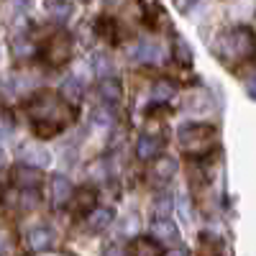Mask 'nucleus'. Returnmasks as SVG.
<instances>
[{
  "instance_id": "nucleus-31",
  "label": "nucleus",
  "mask_w": 256,
  "mask_h": 256,
  "mask_svg": "<svg viewBox=\"0 0 256 256\" xmlns=\"http://www.w3.org/2000/svg\"><path fill=\"white\" fill-rule=\"evenodd\" d=\"M13 3L18 6V10H26V8L31 6V0H13Z\"/></svg>"
},
{
  "instance_id": "nucleus-1",
  "label": "nucleus",
  "mask_w": 256,
  "mask_h": 256,
  "mask_svg": "<svg viewBox=\"0 0 256 256\" xmlns=\"http://www.w3.org/2000/svg\"><path fill=\"white\" fill-rule=\"evenodd\" d=\"M28 118L34 123V131L41 138H49L72 120V105L64 102L56 92H38L28 102Z\"/></svg>"
},
{
  "instance_id": "nucleus-26",
  "label": "nucleus",
  "mask_w": 256,
  "mask_h": 256,
  "mask_svg": "<svg viewBox=\"0 0 256 256\" xmlns=\"http://www.w3.org/2000/svg\"><path fill=\"white\" fill-rule=\"evenodd\" d=\"M10 134H13V120L6 118V116H0V141L10 138Z\"/></svg>"
},
{
  "instance_id": "nucleus-8",
  "label": "nucleus",
  "mask_w": 256,
  "mask_h": 256,
  "mask_svg": "<svg viewBox=\"0 0 256 256\" xmlns=\"http://www.w3.org/2000/svg\"><path fill=\"white\" fill-rule=\"evenodd\" d=\"M162 148H164V138L162 136H141L136 144V156L148 162V159H156L162 156Z\"/></svg>"
},
{
  "instance_id": "nucleus-11",
  "label": "nucleus",
  "mask_w": 256,
  "mask_h": 256,
  "mask_svg": "<svg viewBox=\"0 0 256 256\" xmlns=\"http://www.w3.org/2000/svg\"><path fill=\"white\" fill-rule=\"evenodd\" d=\"M177 172V162L172 156H156L154 164H152V177L156 182H169Z\"/></svg>"
},
{
  "instance_id": "nucleus-4",
  "label": "nucleus",
  "mask_w": 256,
  "mask_h": 256,
  "mask_svg": "<svg viewBox=\"0 0 256 256\" xmlns=\"http://www.w3.org/2000/svg\"><path fill=\"white\" fill-rule=\"evenodd\" d=\"M72 56V41L67 34H56L52 36V41L46 44V62L52 64V67H59V64H64Z\"/></svg>"
},
{
  "instance_id": "nucleus-21",
  "label": "nucleus",
  "mask_w": 256,
  "mask_h": 256,
  "mask_svg": "<svg viewBox=\"0 0 256 256\" xmlns=\"http://www.w3.org/2000/svg\"><path fill=\"white\" fill-rule=\"evenodd\" d=\"M46 13L54 18V20H64L70 16V6L64 0H46Z\"/></svg>"
},
{
  "instance_id": "nucleus-10",
  "label": "nucleus",
  "mask_w": 256,
  "mask_h": 256,
  "mask_svg": "<svg viewBox=\"0 0 256 256\" xmlns=\"http://www.w3.org/2000/svg\"><path fill=\"white\" fill-rule=\"evenodd\" d=\"M20 159H24L28 166H34V169L46 166V164L52 162V156H49L46 148H44V146H36V144H28V146L20 148Z\"/></svg>"
},
{
  "instance_id": "nucleus-12",
  "label": "nucleus",
  "mask_w": 256,
  "mask_h": 256,
  "mask_svg": "<svg viewBox=\"0 0 256 256\" xmlns=\"http://www.w3.org/2000/svg\"><path fill=\"white\" fill-rule=\"evenodd\" d=\"M128 256H162V246L148 236H138V238L131 241Z\"/></svg>"
},
{
  "instance_id": "nucleus-23",
  "label": "nucleus",
  "mask_w": 256,
  "mask_h": 256,
  "mask_svg": "<svg viewBox=\"0 0 256 256\" xmlns=\"http://www.w3.org/2000/svg\"><path fill=\"white\" fill-rule=\"evenodd\" d=\"M174 59L182 62L184 67H190V64H192V54H190V46H187L184 38H174Z\"/></svg>"
},
{
  "instance_id": "nucleus-17",
  "label": "nucleus",
  "mask_w": 256,
  "mask_h": 256,
  "mask_svg": "<svg viewBox=\"0 0 256 256\" xmlns=\"http://www.w3.org/2000/svg\"><path fill=\"white\" fill-rule=\"evenodd\" d=\"M174 92H177V88H174L172 80H156L154 88H152V100L154 102H169L174 98Z\"/></svg>"
},
{
  "instance_id": "nucleus-24",
  "label": "nucleus",
  "mask_w": 256,
  "mask_h": 256,
  "mask_svg": "<svg viewBox=\"0 0 256 256\" xmlns=\"http://www.w3.org/2000/svg\"><path fill=\"white\" fill-rule=\"evenodd\" d=\"M92 123H95V126H110V123H113V113H108L105 108H98V110L92 113Z\"/></svg>"
},
{
  "instance_id": "nucleus-6",
  "label": "nucleus",
  "mask_w": 256,
  "mask_h": 256,
  "mask_svg": "<svg viewBox=\"0 0 256 256\" xmlns=\"http://www.w3.org/2000/svg\"><path fill=\"white\" fill-rule=\"evenodd\" d=\"M49 192H52V205L54 208H64V205L70 202L74 187H72V182L64 177V174H54L52 182H49Z\"/></svg>"
},
{
  "instance_id": "nucleus-25",
  "label": "nucleus",
  "mask_w": 256,
  "mask_h": 256,
  "mask_svg": "<svg viewBox=\"0 0 256 256\" xmlns=\"http://www.w3.org/2000/svg\"><path fill=\"white\" fill-rule=\"evenodd\" d=\"M120 230L126 233V236H134V233L138 230V218H136V216H128V218L123 220V226H120Z\"/></svg>"
},
{
  "instance_id": "nucleus-29",
  "label": "nucleus",
  "mask_w": 256,
  "mask_h": 256,
  "mask_svg": "<svg viewBox=\"0 0 256 256\" xmlns=\"http://www.w3.org/2000/svg\"><path fill=\"white\" fill-rule=\"evenodd\" d=\"M24 208H36V202H38V198H36V192H31V190H24Z\"/></svg>"
},
{
  "instance_id": "nucleus-34",
  "label": "nucleus",
  "mask_w": 256,
  "mask_h": 256,
  "mask_svg": "<svg viewBox=\"0 0 256 256\" xmlns=\"http://www.w3.org/2000/svg\"><path fill=\"white\" fill-rule=\"evenodd\" d=\"M108 3H116V0H108Z\"/></svg>"
},
{
  "instance_id": "nucleus-14",
  "label": "nucleus",
  "mask_w": 256,
  "mask_h": 256,
  "mask_svg": "<svg viewBox=\"0 0 256 256\" xmlns=\"http://www.w3.org/2000/svg\"><path fill=\"white\" fill-rule=\"evenodd\" d=\"M82 92H84V84H82V80L80 77H67V80H64L62 82V88H59V98L64 100V102H77L80 98H82Z\"/></svg>"
},
{
  "instance_id": "nucleus-18",
  "label": "nucleus",
  "mask_w": 256,
  "mask_h": 256,
  "mask_svg": "<svg viewBox=\"0 0 256 256\" xmlns=\"http://www.w3.org/2000/svg\"><path fill=\"white\" fill-rule=\"evenodd\" d=\"M16 182H18V184H24L26 190L38 187V182H41V172H38V169H34V166H20L18 172H16Z\"/></svg>"
},
{
  "instance_id": "nucleus-32",
  "label": "nucleus",
  "mask_w": 256,
  "mask_h": 256,
  "mask_svg": "<svg viewBox=\"0 0 256 256\" xmlns=\"http://www.w3.org/2000/svg\"><path fill=\"white\" fill-rule=\"evenodd\" d=\"M6 162H8V159H6V152H3V148H0V169L6 166Z\"/></svg>"
},
{
  "instance_id": "nucleus-19",
  "label": "nucleus",
  "mask_w": 256,
  "mask_h": 256,
  "mask_svg": "<svg viewBox=\"0 0 256 256\" xmlns=\"http://www.w3.org/2000/svg\"><path fill=\"white\" fill-rule=\"evenodd\" d=\"M92 72H98L102 80L113 77V72H116V67H113V59H110L108 54H95V56H92Z\"/></svg>"
},
{
  "instance_id": "nucleus-15",
  "label": "nucleus",
  "mask_w": 256,
  "mask_h": 256,
  "mask_svg": "<svg viewBox=\"0 0 256 256\" xmlns=\"http://www.w3.org/2000/svg\"><path fill=\"white\" fill-rule=\"evenodd\" d=\"M134 59H138V62H146V64H156L159 59H162V46L156 44V41H141V44L136 46V52H134Z\"/></svg>"
},
{
  "instance_id": "nucleus-3",
  "label": "nucleus",
  "mask_w": 256,
  "mask_h": 256,
  "mask_svg": "<svg viewBox=\"0 0 256 256\" xmlns=\"http://www.w3.org/2000/svg\"><path fill=\"white\" fill-rule=\"evenodd\" d=\"M218 141V134L212 126L205 123H187L180 128V146L190 156H205L212 152V146Z\"/></svg>"
},
{
  "instance_id": "nucleus-27",
  "label": "nucleus",
  "mask_w": 256,
  "mask_h": 256,
  "mask_svg": "<svg viewBox=\"0 0 256 256\" xmlns=\"http://www.w3.org/2000/svg\"><path fill=\"white\" fill-rule=\"evenodd\" d=\"M154 208H156V212H159L162 218H166V216H169V210L174 208V200H169V198H166V200H159Z\"/></svg>"
},
{
  "instance_id": "nucleus-7",
  "label": "nucleus",
  "mask_w": 256,
  "mask_h": 256,
  "mask_svg": "<svg viewBox=\"0 0 256 256\" xmlns=\"http://www.w3.org/2000/svg\"><path fill=\"white\" fill-rule=\"evenodd\" d=\"M98 202V195H95V190L90 187H80L72 192V198H70V208L72 212H77V216H88V212L95 208Z\"/></svg>"
},
{
  "instance_id": "nucleus-13",
  "label": "nucleus",
  "mask_w": 256,
  "mask_h": 256,
  "mask_svg": "<svg viewBox=\"0 0 256 256\" xmlns=\"http://www.w3.org/2000/svg\"><path fill=\"white\" fill-rule=\"evenodd\" d=\"M98 92H100L102 102H108L110 108H113V105H118L120 98H123V88H120V82H118L116 77L102 80V82H100V88H98Z\"/></svg>"
},
{
  "instance_id": "nucleus-16",
  "label": "nucleus",
  "mask_w": 256,
  "mask_h": 256,
  "mask_svg": "<svg viewBox=\"0 0 256 256\" xmlns=\"http://www.w3.org/2000/svg\"><path fill=\"white\" fill-rule=\"evenodd\" d=\"M113 223V210L110 208H92L88 212V226L90 230H105Z\"/></svg>"
},
{
  "instance_id": "nucleus-2",
  "label": "nucleus",
  "mask_w": 256,
  "mask_h": 256,
  "mask_svg": "<svg viewBox=\"0 0 256 256\" xmlns=\"http://www.w3.org/2000/svg\"><path fill=\"white\" fill-rule=\"evenodd\" d=\"M216 52L223 62L228 64H238L244 59H248L254 54V34L248 28H233L226 31L218 41H216Z\"/></svg>"
},
{
  "instance_id": "nucleus-9",
  "label": "nucleus",
  "mask_w": 256,
  "mask_h": 256,
  "mask_svg": "<svg viewBox=\"0 0 256 256\" xmlns=\"http://www.w3.org/2000/svg\"><path fill=\"white\" fill-rule=\"evenodd\" d=\"M26 241H28L31 251H46L52 246V241H54V233L46 226H36V228H31L26 233Z\"/></svg>"
},
{
  "instance_id": "nucleus-28",
  "label": "nucleus",
  "mask_w": 256,
  "mask_h": 256,
  "mask_svg": "<svg viewBox=\"0 0 256 256\" xmlns=\"http://www.w3.org/2000/svg\"><path fill=\"white\" fill-rule=\"evenodd\" d=\"M90 177H95V180H105V177H108V172H105V162H98L95 166H90Z\"/></svg>"
},
{
  "instance_id": "nucleus-22",
  "label": "nucleus",
  "mask_w": 256,
  "mask_h": 256,
  "mask_svg": "<svg viewBox=\"0 0 256 256\" xmlns=\"http://www.w3.org/2000/svg\"><path fill=\"white\" fill-rule=\"evenodd\" d=\"M13 52L20 59H28V56L36 54V44H34V41H28V38H16L13 41Z\"/></svg>"
},
{
  "instance_id": "nucleus-20",
  "label": "nucleus",
  "mask_w": 256,
  "mask_h": 256,
  "mask_svg": "<svg viewBox=\"0 0 256 256\" xmlns=\"http://www.w3.org/2000/svg\"><path fill=\"white\" fill-rule=\"evenodd\" d=\"M141 8H144V18H146L148 26H154L156 20L162 18V6H159V0H141Z\"/></svg>"
},
{
  "instance_id": "nucleus-30",
  "label": "nucleus",
  "mask_w": 256,
  "mask_h": 256,
  "mask_svg": "<svg viewBox=\"0 0 256 256\" xmlns=\"http://www.w3.org/2000/svg\"><path fill=\"white\" fill-rule=\"evenodd\" d=\"M162 256H187V251H184V248H172V251H166V254H162Z\"/></svg>"
},
{
  "instance_id": "nucleus-5",
  "label": "nucleus",
  "mask_w": 256,
  "mask_h": 256,
  "mask_svg": "<svg viewBox=\"0 0 256 256\" xmlns=\"http://www.w3.org/2000/svg\"><path fill=\"white\" fill-rule=\"evenodd\" d=\"M152 238L162 246V244H174L180 241V228L174 220H169V218H156L152 223Z\"/></svg>"
},
{
  "instance_id": "nucleus-33",
  "label": "nucleus",
  "mask_w": 256,
  "mask_h": 256,
  "mask_svg": "<svg viewBox=\"0 0 256 256\" xmlns=\"http://www.w3.org/2000/svg\"><path fill=\"white\" fill-rule=\"evenodd\" d=\"M54 256H70V254H54Z\"/></svg>"
}]
</instances>
